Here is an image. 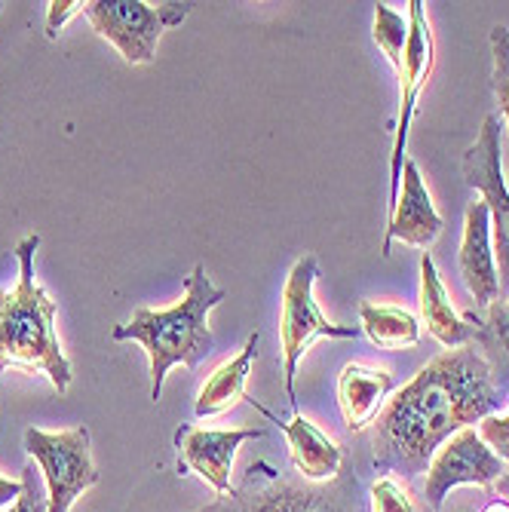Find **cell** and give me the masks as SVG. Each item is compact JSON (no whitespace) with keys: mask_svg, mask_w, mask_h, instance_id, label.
Returning <instances> with one entry per match:
<instances>
[{"mask_svg":"<svg viewBox=\"0 0 509 512\" xmlns=\"http://www.w3.org/2000/svg\"><path fill=\"white\" fill-rule=\"evenodd\" d=\"M485 491H488V494H494V497H503V500L509 503V470H506V473H503L491 488H485Z\"/></svg>","mask_w":509,"mask_h":512,"instance_id":"29","label":"cell"},{"mask_svg":"<svg viewBox=\"0 0 509 512\" xmlns=\"http://www.w3.org/2000/svg\"><path fill=\"white\" fill-rule=\"evenodd\" d=\"M368 500H372V512H418L408 488L393 476H381L372 485V497Z\"/></svg>","mask_w":509,"mask_h":512,"instance_id":"22","label":"cell"},{"mask_svg":"<svg viewBox=\"0 0 509 512\" xmlns=\"http://www.w3.org/2000/svg\"><path fill=\"white\" fill-rule=\"evenodd\" d=\"M249 439H264V430H200L191 424H181L175 430V448H178V473L203 476L218 494H227L230 473H234L237 448Z\"/></svg>","mask_w":509,"mask_h":512,"instance_id":"11","label":"cell"},{"mask_svg":"<svg viewBox=\"0 0 509 512\" xmlns=\"http://www.w3.org/2000/svg\"><path fill=\"white\" fill-rule=\"evenodd\" d=\"M37 246V234L16 246L19 283L13 289H0V371L22 368L28 375H46L59 393H65L74 371L56 338L59 304L34 279Z\"/></svg>","mask_w":509,"mask_h":512,"instance_id":"2","label":"cell"},{"mask_svg":"<svg viewBox=\"0 0 509 512\" xmlns=\"http://www.w3.org/2000/svg\"><path fill=\"white\" fill-rule=\"evenodd\" d=\"M359 319H362V332L368 341L378 344L381 350H408L418 347L421 341V322L414 313L393 307V304H375V301H362L359 304Z\"/></svg>","mask_w":509,"mask_h":512,"instance_id":"19","label":"cell"},{"mask_svg":"<svg viewBox=\"0 0 509 512\" xmlns=\"http://www.w3.org/2000/svg\"><path fill=\"white\" fill-rule=\"evenodd\" d=\"M258 332L249 335L246 347L240 350V356H234L230 362L218 365L209 381L203 384L200 396H197V417H215V414H224L234 405L246 402L249 393H246V381H249V371H252V362L258 359Z\"/></svg>","mask_w":509,"mask_h":512,"instance_id":"18","label":"cell"},{"mask_svg":"<svg viewBox=\"0 0 509 512\" xmlns=\"http://www.w3.org/2000/svg\"><path fill=\"white\" fill-rule=\"evenodd\" d=\"M22 497V482H13V479H4L0 476V512L16 506V500Z\"/></svg>","mask_w":509,"mask_h":512,"instance_id":"27","label":"cell"},{"mask_svg":"<svg viewBox=\"0 0 509 512\" xmlns=\"http://www.w3.org/2000/svg\"><path fill=\"white\" fill-rule=\"evenodd\" d=\"M418 512H433V509H430L427 503H421V506H418Z\"/></svg>","mask_w":509,"mask_h":512,"instance_id":"30","label":"cell"},{"mask_svg":"<svg viewBox=\"0 0 509 512\" xmlns=\"http://www.w3.org/2000/svg\"><path fill=\"white\" fill-rule=\"evenodd\" d=\"M319 276V261L316 255H304L295 261L286 289H283V316H280V338H283V378H286V396L292 411L298 414V393H295V378H298V362L304 350L316 338H359V325H338L329 322L319 313L313 301V283Z\"/></svg>","mask_w":509,"mask_h":512,"instance_id":"5","label":"cell"},{"mask_svg":"<svg viewBox=\"0 0 509 512\" xmlns=\"http://www.w3.org/2000/svg\"><path fill=\"white\" fill-rule=\"evenodd\" d=\"M255 411L264 414V421L280 427V433L289 439V457H292V467L304 482H332L341 470H344V448L329 439L322 430H316L304 414H295L292 424H283L270 408H264L258 399H246Z\"/></svg>","mask_w":509,"mask_h":512,"instance_id":"14","label":"cell"},{"mask_svg":"<svg viewBox=\"0 0 509 512\" xmlns=\"http://www.w3.org/2000/svg\"><path fill=\"white\" fill-rule=\"evenodd\" d=\"M83 13V0H53L50 4V13H46V37L56 40L59 37V28L71 19Z\"/></svg>","mask_w":509,"mask_h":512,"instance_id":"25","label":"cell"},{"mask_svg":"<svg viewBox=\"0 0 509 512\" xmlns=\"http://www.w3.org/2000/svg\"><path fill=\"white\" fill-rule=\"evenodd\" d=\"M485 488L479 491H460V494H448L445 503L436 509V512H479L482 503H485Z\"/></svg>","mask_w":509,"mask_h":512,"instance_id":"26","label":"cell"},{"mask_svg":"<svg viewBox=\"0 0 509 512\" xmlns=\"http://www.w3.org/2000/svg\"><path fill=\"white\" fill-rule=\"evenodd\" d=\"M457 267H460V276H464V286L470 289L476 301V313H485L494 301H500V276H497L494 246H491V215L482 200L467 206Z\"/></svg>","mask_w":509,"mask_h":512,"instance_id":"13","label":"cell"},{"mask_svg":"<svg viewBox=\"0 0 509 512\" xmlns=\"http://www.w3.org/2000/svg\"><path fill=\"white\" fill-rule=\"evenodd\" d=\"M227 298L224 289H215L203 264L184 279V298L169 310L138 307L129 322L111 332L114 341H138L151 359V399L160 402L163 381L172 365L197 368L215 347L209 332V310Z\"/></svg>","mask_w":509,"mask_h":512,"instance_id":"3","label":"cell"},{"mask_svg":"<svg viewBox=\"0 0 509 512\" xmlns=\"http://www.w3.org/2000/svg\"><path fill=\"white\" fill-rule=\"evenodd\" d=\"M436 62V46H433V31L427 22V10L421 0H411L408 4V43H405V56L399 74V120H396V138H393V175H390V212L396 209L399 191H402V163H405V142H408V129L418 111L421 89L427 77L433 74Z\"/></svg>","mask_w":509,"mask_h":512,"instance_id":"9","label":"cell"},{"mask_svg":"<svg viewBox=\"0 0 509 512\" xmlns=\"http://www.w3.org/2000/svg\"><path fill=\"white\" fill-rule=\"evenodd\" d=\"M421 316L427 322L430 335L448 350L467 347L473 341V325L464 316L454 313L448 292H445V283H442V276H439L430 252L421 255Z\"/></svg>","mask_w":509,"mask_h":512,"instance_id":"17","label":"cell"},{"mask_svg":"<svg viewBox=\"0 0 509 512\" xmlns=\"http://www.w3.org/2000/svg\"><path fill=\"white\" fill-rule=\"evenodd\" d=\"M396 381L387 368H368L359 362H347L338 375V408L350 433H362L372 427Z\"/></svg>","mask_w":509,"mask_h":512,"instance_id":"15","label":"cell"},{"mask_svg":"<svg viewBox=\"0 0 509 512\" xmlns=\"http://www.w3.org/2000/svg\"><path fill=\"white\" fill-rule=\"evenodd\" d=\"M503 405L485 359L470 344L445 350L387 402L375 421V473L414 482L454 433L482 424Z\"/></svg>","mask_w":509,"mask_h":512,"instance_id":"1","label":"cell"},{"mask_svg":"<svg viewBox=\"0 0 509 512\" xmlns=\"http://www.w3.org/2000/svg\"><path fill=\"white\" fill-rule=\"evenodd\" d=\"M464 181L482 194V203L491 215V237H494V261L500 276V298L509 301V188L500 166V120L488 114L482 120L476 145L464 151L460 160Z\"/></svg>","mask_w":509,"mask_h":512,"instance_id":"8","label":"cell"},{"mask_svg":"<svg viewBox=\"0 0 509 512\" xmlns=\"http://www.w3.org/2000/svg\"><path fill=\"white\" fill-rule=\"evenodd\" d=\"M442 234V215L436 212L430 191L421 178V169L411 157L402 163V191L396 200V209L390 212V227L381 255H390V243L399 240L414 249H430Z\"/></svg>","mask_w":509,"mask_h":512,"instance_id":"12","label":"cell"},{"mask_svg":"<svg viewBox=\"0 0 509 512\" xmlns=\"http://www.w3.org/2000/svg\"><path fill=\"white\" fill-rule=\"evenodd\" d=\"M491 56H494V71H491V86L500 105V114L509 129V28L494 25L491 28ZM509 188V184H506Z\"/></svg>","mask_w":509,"mask_h":512,"instance_id":"21","label":"cell"},{"mask_svg":"<svg viewBox=\"0 0 509 512\" xmlns=\"http://www.w3.org/2000/svg\"><path fill=\"white\" fill-rule=\"evenodd\" d=\"M22 473H25L22 476V497L7 512H50V497L40 494V488L34 482V467H25Z\"/></svg>","mask_w":509,"mask_h":512,"instance_id":"24","label":"cell"},{"mask_svg":"<svg viewBox=\"0 0 509 512\" xmlns=\"http://www.w3.org/2000/svg\"><path fill=\"white\" fill-rule=\"evenodd\" d=\"M372 37L378 43V50L387 56V62L399 71L402 68V56H405V43H408V19L393 13L387 4H378L375 7Z\"/></svg>","mask_w":509,"mask_h":512,"instance_id":"20","label":"cell"},{"mask_svg":"<svg viewBox=\"0 0 509 512\" xmlns=\"http://www.w3.org/2000/svg\"><path fill=\"white\" fill-rule=\"evenodd\" d=\"M485 494H488V491H485ZM479 512H509V503H506L503 497H494V494H488Z\"/></svg>","mask_w":509,"mask_h":512,"instance_id":"28","label":"cell"},{"mask_svg":"<svg viewBox=\"0 0 509 512\" xmlns=\"http://www.w3.org/2000/svg\"><path fill=\"white\" fill-rule=\"evenodd\" d=\"M191 4H160L145 0H86L83 16L99 37L111 40L129 65H148L157 56V43L166 28L181 25Z\"/></svg>","mask_w":509,"mask_h":512,"instance_id":"6","label":"cell"},{"mask_svg":"<svg viewBox=\"0 0 509 512\" xmlns=\"http://www.w3.org/2000/svg\"><path fill=\"white\" fill-rule=\"evenodd\" d=\"M197 512H365L362 482L353 467H344L332 482H304L255 460L240 485L218 494Z\"/></svg>","mask_w":509,"mask_h":512,"instance_id":"4","label":"cell"},{"mask_svg":"<svg viewBox=\"0 0 509 512\" xmlns=\"http://www.w3.org/2000/svg\"><path fill=\"white\" fill-rule=\"evenodd\" d=\"M506 470H509V463H503L473 427H467L454 433L433 454L427 467V482H424V503L436 512L445 503V497L454 494V488L460 485L491 488Z\"/></svg>","mask_w":509,"mask_h":512,"instance_id":"10","label":"cell"},{"mask_svg":"<svg viewBox=\"0 0 509 512\" xmlns=\"http://www.w3.org/2000/svg\"><path fill=\"white\" fill-rule=\"evenodd\" d=\"M25 451L40 467L50 497V512H68L71 503L99 482L96 460H92V439L86 427L62 433H25Z\"/></svg>","mask_w":509,"mask_h":512,"instance_id":"7","label":"cell"},{"mask_svg":"<svg viewBox=\"0 0 509 512\" xmlns=\"http://www.w3.org/2000/svg\"><path fill=\"white\" fill-rule=\"evenodd\" d=\"M479 436L503 463H509V411L485 417V421L479 424Z\"/></svg>","mask_w":509,"mask_h":512,"instance_id":"23","label":"cell"},{"mask_svg":"<svg viewBox=\"0 0 509 512\" xmlns=\"http://www.w3.org/2000/svg\"><path fill=\"white\" fill-rule=\"evenodd\" d=\"M473 325L470 347L485 359L494 390L503 402H509V301H494L485 313H464Z\"/></svg>","mask_w":509,"mask_h":512,"instance_id":"16","label":"cell"}]
</instances>
